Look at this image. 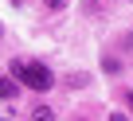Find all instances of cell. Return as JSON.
I'll use <instances>...</instances> for the list:
<instances>
[{
  "label": "cell",
  "mask_w": 133,
  "mask_h": 121,
  "mask_svg": "<svg viewBox=\"0 0 133 121\" xmlns=\"http://www.w3.org/2000/svg\"><path fill=\"white\" fill-rule=\"evenodd\" d=\"M12 78H20L28 90H39V94H47L51 90V82H55V74L43 67V63H12V70H8Z\"/></svg>",
  "instance_id": "obj_1"
},
{
  "label": "cell",
  "mask_w": 133,
  "mask_h": 121,
  "mask_svg": "<svg viewBox=\"0 0 133 121\" xmlns=\"http://www.w3.org/2000/svg\"><path fill=\"white\" fill-rule=\"evenodd\" d=\"M20 94V86H16V78L12 74H0V102H12Z\"/></svg>",
  "instance_id": "obj_2"
},
{
  "label": "cell",
  "mask_w": 133,
  "mask_h": 121,
  "mask_svg": "<svg viewBox=\"0 0 133 121\" xmlns=\"http://www.w3.org/2000/svg\"><path fill=\"white\" fill-rule=\"evenodd\" d=\"M63 86H66V90H86V86H90V74H66Z\"/></svg>",
  "instance_id": "obj_3"
},
{
  "label": "cell",
  "mask_w": 133,
  "mask_h": 121,
  "mask_svg": "<svg viewBox=\"0 0 133 121\" xmlns=\"http://www.w3.org/2000/svg\"><path fill=\"white\" fill-rule=\"evenodd\" d=\"M31 121H55V109H51V105H35Z\"/></svg>",
  "instance_id": "obj_4"
},
{
  "label": "cell",
  "mask_w": 133,
  "mask_h": 121,
  "mask_svg": "<svg viewBox=\"0 0 133 121\" xmlns=\"http://www.w3.org/2000/svg\"><path fill=\"white\" fill-rule=\"evenodd\" d=\"M43 4H47L51 12H59V8H63V0H43Z\"/></svg>",
  "instance_id": "obj_5"
},
{
  "label": "cell",
  "mask_w": 133,
  "mask_h": 121,
  "mask_svg": "<svg viewBox=\"0 0 133 121\" xmlns=\"http://www.w3.org/2000/svg\"><path fill=\"white\" fill-rule=\"evenodd\" d=\"M110 121H129V117L125 113H110Z\"/></svg>",
  "instance_id": "obj_6"
},
{
  "label": "cell",
  "mask_w": 133,
  "mask_h": 121,
  "mask_svg": "<svg viewBox=\"0 0 133 121\" xmlns=\"http://www.w3.org/2000/svg\"><path fill=\"white\" fill-rule=\"evenodd\" d=\"M125 102H129V109H133V90H129V94H125Z\"/></svg>",
  "instance_id": "obj_7"
},
{
  "label": "cell",
  "mask_w": 133,
  "mask_h": 121,
  "mask_svg": "<svg viewBox=\"0 0 133 121\" xmlns=\"http://www.w3.org/2000/svg\"><path fill=\"white\" fill-rule=\"evenodd\" d=\"M125 47H133V35H125Z\"/></svg>",
  "instance_id": "obj_8"
},
{
  "label": "cell",
  "mask_w": 133,
  "mask_h": 121,
  "mask_svg": "<svg viewBox=\"0 0 133 121\" xmlns=\"http://www.w3.org/2000/svg\"><path fill=\"white\" fill-rule=\"evenodd\" d=\"M0 121H8V117H4V113H0Z\"/></svg>",
  "instance_id": "obj_9"
},
{
  "label": "cell",
  "mask_w": 133,
  "mask_h": 121,
  "mask_svg": "<svg viewBox=\"0 0 133 121\" xmlns=\"http://www.w3.org/2000/svg\"><path fill=\"white\" fill-rule=\"evenodd\" d=\"M12 4H20V0H12Z\"/></svg>",
  "instance_id": "obj_10"
},
{
  "label": "cell",
  "mask_w": 133,
  "mask_h": 121,
  "mask_svg": "<svg viewBox=\"0 0 133 121\" xmlns=\"http://www.w3.org/2000/svg\"><path fill=\"white\" fill-rule=\"evenodd\" d=\"M0 31H4V27H0Z\"/></svg>",
  "instance_id": "obj_11"
}]
</instances>
